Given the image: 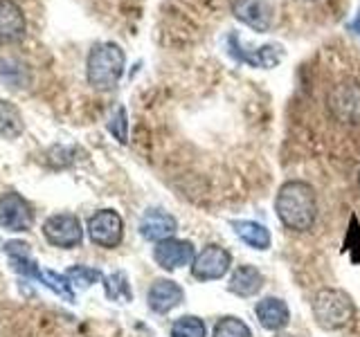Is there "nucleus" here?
<instances>
[{"label":"nucleus","instance_id":"1","mask_svg":"<svg viewBox=\"0 0 360 337\" xmlns=\"http://www.w3.org/2000/svg\"><path fill=\"white\" fill-rule=\"evenodd\" d=\"M275 211L286 230L309 232L318 218L315 189L304 180H286L275 196Z\"/></svg>","mask_w":360,"mask_h":337},{"label":"nucleus","instance_id":"2","mask_svg":"<svg viewBox=\"0 0 360 337\" xmlns=\"http://www.w3.org/2000/svg\"><path fill=\"white\" fill-rule=\"evenodd\" d=\"M124 65H127V54L117 43H97L88 54L86 79L95 90L106 93V90H112L117 86L124 74Z\"/></svg>","mask_w":360,"mask_h":337},{"label":"nucleus","instance_id":"3","mask_svg":"<svg viewBox=\"0 0 360 337\" xmlns=\"http://www.w3.org/2000/svg\"><path fill=\"white\" fill-rule=\"evenodd\" d=\"M315 324L324 331H342L356 317V303L345 290L322 288L311 301Z\"/></svg>","mask_w":360,"mask_h":337},{"label":"nucleus","instance_id":"4","mask_svg":"<svg viewBox=\"0 0 360 337\" xmlns=\"http://www.w3.org/2000/svg\"><path fill=\"white\" fill-rule=\"evenodd\" d=\"M326 106L335 121L356 126L360 124V84L356 79L338 81L326 97Z\"/></svg>","mask_w":360,"mask_h":337},{"label":"nucleus","instance_id":"5","mask_svg":"<svg viewBox=\"0 0 360 337\" xmlns=\"http://www.w3.org/2000/svg\"><path fill=\"white\" fill-rule=\"evenodd\" d=\"M232 270V254L219 243H210L196 252L191 263V277L198 281H219Z\"/></svg>","mask_w":360,"mask_h":337},{"label":"nucleus","instance_id":"6","mask_svg":"<svg viewBox=\"0 0 360 337\" xmlns=\"http://www.w3.org/2000/svg\"><path fill=\"white\" fill-rule=\"evenodd\" d=\"M88 236L99 247L112 250L124 239V220L115 209H99L88 218Z\"/></svg>","mask_w":360,"mask_h":337},{"label":"nucleus","instance_id":"7","mask_svg":"<svg viewBox=\"0 0 360 337\" xmlns=\"http://www.w3.org/2000/svg\"><path fill=\"white\" fill-rule=\"evenodd\" d=\"M43 236L45 241L54 247H63V250H72L79 247L84 241L82 223L72 213H56L43 223Z\"/></svg>","mask_w":360,"mask_h":337},{"label":"nucleus","instance_id":"8","mask_svg":"<svg viewBox=\"0 0 360 337\" xmlns=\"http://www.w3.org/2000/svg\"><path fill=\"white\" fill-rule=\"evenodd\" d=\"M228 50L236 61L248 63L252 67H264V70L279 65L281 59H284V48L281 45L270 43V45H262V48H245L241 39H236V34H230Z\"/></svg>","mask_w":360,"mask_h":337},{"label":"nucleus","instance_id":"9","mask_svg":"<svg viewBox=\"0 0 360 337\" xmlns=\"http://www.w3.org/2000/svg\"><path fill=\"white\" fill-rule=\"evenodd\" d=\"M232 14L250 29L266 34L275 22V5L270 0H234Z\"/></svg>","mask_w":360,"mask_h":337},{"label":"nucleus","instance_id":"10","mask_svg":"<svg viewBox=\"0 0 360 337\" xmlns=\"http://www.w3.org/2000/svg\"><path fill=\"white\" fill-rule=\"evenodd\" d=\"M196 258V247L191 241L185 239H165L160 243H155L153 247V261L160 265L162 270H178V267H185L191 265Z\"/></svg>","mask_w":360,"mask_h":337},{"label":"nucleus","instance_id":"11","mask_svg":"<svg viewBox=\"0 0 360 337\" xmlns=\"http://www.w3.org/2000/svg\"><path fill=\"white\" fill-rule=\"evenodd\" d=\"M34 213L30 202L18 194H5L0 198V227L9 232H27L32 230Z\"/></svg>","mask_w":360,"mask_h":337},{"label":"nucleus","instance_id":"12","mask_svg":"<svg viewBox=\"0 0 360 337\" xmlns=\"http://www.w3.org/2000/svg\"><path fill=\"white\" fill-rule=\"evenodd\" d=\"M183 301H185V290L174 279H155L149 292H146V303L158 315L172 312Z\"/></svg>","mask_w":360,"mask_h":337},{"label":"nucleus","instance_id":"13","mask_svg":"<svg viewBox=\"0 0 360 337\" xmlns=\"http://www.w3.org/2000/svg\"><path fill=\"white\" fill-rule=\"evenodd\" d=\"M255 315L262 329L270 331V333H279L284 331L290 324V310L286 306L284 299L279 297H264L255 303Z\"/></svg>","mask_w":360,"mask_h":337},{"label":"nucleus","instance_id":"14","mask_svg":"<svg viewBox=\"0 0 360 337\" xmlns=\"http://www.w3.org/2000/svg\"><path fill=\"white\" fill-rule=\"evenodd\" d=\"M176 230H178L176 218L162 209H146L144 216L140 218V234L144 241L160 243L165 239H172Z\"/></svg>","mask_w":360,"mask_h":337},{"label":"nucleus","instance_id":"15","mask_svg":"<svg viewBox=\"0 0 360 337\" xmlns=\"http://www.w3.org/2000/svg\"><path fill=\"white\" fill-rule=\"evenodd\" d=\"M27 20L14 0H0V43H18L25 37Z\"/></svg>","mask_w":360,"mask_h":337},{"label":"nucleus","instance_id":"16","mask_svg":"<svg viewBox=\"0 0 360 337\" xmlns=\"http://www.w3.org/2000/svg\"><path fill=\"white\" fill-rule=\"evenodd\" d=\"M264 288V275L259 272L255 265H236L230 275V284H228V290L232 295L241 297V299H250L255 295H259Z\"/></svg>","mask_w":360,"mask_h":337},{"label":"nucleus","instance_id":"17","mask_svg":"<svg viewBox=\"0 0 360 337\" xmlns=\"http://www.w3.org/2000/svg\"><path fill=\"white\" fill-rule=\"evenodd\" d=\"M230 225H232L234 234L239 236L245 245H250L252 250H259V252L270 250V232L264 227L262 223H257V220H232Z\"/></svg>","mask_w":360,"mask_h":337},{"label":"nucleus","instance_id":"18","mask_svg":"<svg viewBox=\"0 0 360 337\" xmlns=\"http://www.w3.org/2000/svg\"><path fill=\"white\" fill-rule=\"evenodd\" d=\"M22 133V117L14 104L0 99V138L14 140Z\"/></svg>","mask_w":360,"mask_h":337},{"label":"nucleus","instance_id":"19","mask_svg":"<svg viewBox=\"0 0 360 337\" xmlns=\"http://www.w3.org/2000/svg\"><path fill=\"white\" fill-rule=\"evenodd\" d=\"M169 337H207V326L196 315H183L172 324Z\"/></svg>","mask_w":360,"mask_h":337},{"label":"nucleus","instance_id":"20","mask_svg":"<svg viewBox=\"0 0 360 337\" xmlns=\"http://www.w3.org/2000/svg\"><path fill=\"white\" fill-rule=\"evenodd\" d=\"M212 337H252V331L241 317L223 315V317H219L217 324H214Z\"/></svg>","mask_w":360,"mask_h":337},{"label":"nucleus","instance_id":"21","mask_svg":"<svg viewBox=\"0 0 360 337\" xmlns=\"http://www.w3.org/2000/svg\"><path fill=\"white\" fill-rule=\"evenodd\" d=\"M104 290L110 301H133V290L124 272H112L104 279Z\"/></svg>","mask_w":360,"mask_h":337},{"label":"nucleus","instance_id":"22","mask_svg":"<svg viewBox=\"0 0 360 337\" xmlns=\"http://www.w3.org/2000/svg\"><path fill=\"white\" fill-rule=\"evenodd\" d=\"M41 284L54 290L56 295L63 297L65 301H75V290H72V284L68 277H63L59 272H52V270H41Z\"/></svg>","mask_w":360,"mask_h":337},{"label":"nucleus","instance_id":"23","mask_svg":"<svg viewBox=\"0 0 360 337\" xmlns=\"http://www.w3.org/2000/svg\"><path fill=\"white\" fill-rule=\"evenodd\" d=\"M65 277L70 279V284H75L77 288H90L95 286L101 279V272L95 267H86V265H72L65 272Z\"/></svg>","mask_w":360,"mask_h":337},{"label":"nucleus","instance_id":"24","mask_svg":"<svg viewBox=\"0 0 360 337\" xmlns=\"http://www.w3.org/2000/svg\"><path fill=\"white\" fill-rule=\"evenodd\" d=\"M108 133L115 138L120 144H127L129 140V117H127V108L117 106L115 112L108 119Z\"/></svg>","mask_w":360,"mask_h":337},{"label":"nucleus","instance_id":"25","mask_svg":"<svg viewBox=\"0 0 360 337\" xmlns=\"http://www.w3.org/2000/svg\"><path fill=\"white\" fill-rule=\"evenodd\" d=\"M20 72L25 74L22 65H18L16 61H11V59L0 61V79L7 84V88H25L27 79H20Z\"/></svg>","mask_w":360,"mask_h":337},{"label":"nucleus","instance_id":"26","mask_svg":"<svg viewBox=\"0 0 360 337\" xmlns=\"http://www.w3.org/2000/svg\"><path fill=\"white\" fill-rule=\"evenodd\" d=\"M347 29H349V32H354L356 37L360 39V11H358V16H356V18H354V20H352V22H349V25H347Z\"/></svg>","mask_w":360,"mask_h":337},{"label":"nucleus","instance_id":"27","mask_svg":"<svg viewBox=\"0 0 360 337\" xmlns=\"http://www.w3.org/2000/svg\"><path fill=\"white\" fill-rule=\"evenodd\" d=\"M277 337H297V335H290V333H279Z\"/></svg>","mask_w":360,"mask_h":337},{"label":"nucleus","instance_id":"28","mask_svg":"<svg viewBox=\"0 0 360 337\" xmlns=\"http://www.w3.org/2000/svg\"><path fill=\"white\" fill-rule=\"evenodd\" d=\"M358 187H360V171H358Z\"/></svg>","mask_w":360,"mask_h":337}]
</instances>
